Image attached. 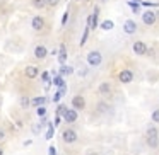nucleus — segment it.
Here are the masks:
<instances>
[{
	"mask_svg": "<svg viewBox=\"0 0 159 155\" xmlns=\"http://www.w3.org/2000/svg\"><path fill=\"white\" fill-rule=\"evenodd\" d=\"M87 63H89L91 67H99L101 63H103V55H101V51L93 50V51L87 53Z\"/></svg>",
	"mask_w": 159,
	"mask_h": 155,
	"instance_id": "f257e3e1",
	"label": "nucleus"
},
{
	"mask_svg": "<svg viewBox=\"0 0 159 155\" xmlns=\"http://www.w3.org/2000/svg\"><path fill=\"white\" fill-rule=\"evenodd\" d=\"M147 145L152 148H156L159 145V138H157V128L156 126H151L147 130Z\"/></svg>",
	"mask_w": 159,
	"mask_h": 155,
	"instance_id": "f03ea898",
	"label": "nucleus"
},
{
	"mask_svg": "<svg viewBox=\"0 0 159 155\" xmlns=\"http://www.w3.org/2000/svg\"><path fill=\"white\" fill-rule=\"evenodd\" d=\"M45 24H46V21H45L43 15H34V17L31 19V28H33V31H36V32L43 31V29H45Z\"/></svg>",
	"mask_w": 159,
	"mask_h": 155,
	"instance_id": "7ed1b4c3",
	"label": "nucleus"
},
{
	"mask_svg": "<svg viewBox=\"0 0 159 155\" xmlns=\"http://www.w3.org/2000/svg\"><path fill=\"white\" fill-rule=\"evenodd\" d=\"M156 21H157V14H156L154 11H145L144 14H142V22H144L145 26H154Z\"/></svg>",
	"mask_w": 159,
	"mask_h": 155,
	"instance_id": "20e7f679",
	"label": "nucleus"
},
{
	"mask_svg": "<svg viewBox=\"0 0 159 155\" xmlns=\"http://www.w3.org/2000/svg\"><path fill=\"white\" fill-rule=\"evenodd\" d=\"M132 50H134V53L139 55V56H144V55L149 53V48H147V45H145L144 41H135L134 46H132Z\"/></svg>",
	"mask_w": 159,
	"mask_h": 155,
	"instance_id": "39448f33",
	"label": "nucleus"
},
{
	"mask_svg": "<svg viewBox=\"0 0 159 155\" xmlns=\"http://www.w3.org/2000/svg\"><path fill=\"white\" fill-rule=\"evenodd\" d=\"M118 80H120L121 84H130L134 82V72L128 68H123L120 73H118Z\"/></svg>",
	"mask_w": 159,
	"mask_h": 155,
	"instance_id": "423d86ee",
	"label": "nucleus"
},
{
	"mask_svg": "<svg viewBox=\"0 0 159 155\" xmlns=\"http://www.w3.org/2000/svg\"><path fill=\"white\" fill-rule=\"evenodd\" d=\"M62 140L65 141V143H69V145L70 143H75V141H77V133L72 130V128H67V130L62 133Z\"/></svg>",
	"mask_w": 159,
	"mask_h": 155,
	"instance_id": "0eeeda50",
	"label": "nucleus"
},
{
	"mask_svg": "<svg viewBox=\"0 0 159 155\" xmlns=\"http://www.w3.org/2000/svg\"><path fill=\"white\" fill-rule=\"evenodd\" d=\"M33 55H34L36 60H45L46 56H48V48H46L45 45H36Z\"/></svg>",
	"mask_w": 159,
	"mask_h": 155,
	"instance_id": "6e6552de",
	"label": "nucleus"
},
{
	"mask_svg": "<svg viewBox=\"0 0 159 155\" xmlns=\"http://www.w3.org/2000/svg\"><path fill=\"white\" fill-rule=\"evenodd\" d=\"M123 31L127 32V34H135V32H137V22L132 21V19H127V21L123 22Z\"/></svg>",
	"mask_w": 159,
	"mask_h": 155,
	"instance_id": "1a4fd4ad",
	"label": "nucleus"
},
{
	"mask_svg": "<svg viewBox=\"0 0 159 155\" xmlns=\"http://www.w3.org/2000/svg\"><path fill=\"white\" fill-rule=\"evenodd\" d=\"M72 107L77 111H82L84 107H86V99H84L82 96H74L72 97Z\"/></svg>",
	"mask_w": 159,
	"mask_h": 155,
	"instance_id": "9d476101",
	"label": "nucleus"
},
{
	"mask_svg": "<svg viewBox=\"0 0 159 155\" xmlns=\"http://www.w3.org/2000/svg\"><path fill=\"white\" fill-rule=\"evenodd\" d=\"M24 75L28 77V79H36V77L39 75V68L36 65H28L24 68Z\"/></svg>",
	"mask_w": 159,
	"mask_h": 155,
	"instance_id": "9b49d317",
	"label": "nucleus"
},
{
	"mask_svg": "<svg viewBox=\"0 0 159 155\" xmlns=\"http://www.w3.org/2000/svg\"><path fill=\"white\" fill-rule=\"evenodd\" d=\"M63 119H65V123H75L77 121V109H67L65 111V114H63Z\"/></svg>",
	"mask_w": 159,
	"mask_h": 155,
	"instance_id": "f8f14e48",
	"label": "nucleus"
},
{
	"mask_svg": "<svg viewBox=\"0 0 159 155\" xmlns=\"http://www.w3.org/2000/svg\"><path fill=\"white\" fill-rule=\"evenodd\" d=\"M58 62L62 65H65V62H67V46L65 45H60V48H58Z\"/></svg>",
	"mask_w": 159,
	"mask_h": 155,
	"instance_id": "ddd939ff",
	"label": "nucleus"
},
{
	"mask_svg": "<svg viewBox=\"0 0 159 155\" xmlns=\"http://www.w3.org/2000/svg\"><path fill=\"white\" fill-rule=\"evenodd\" d=\"M98 17H99V7H96V9H94V12L89 15V19H91V29H96L98 28Z\"/></svg>",
	"mask_w": 159,
	"mask_h": 155,
	"instance_id": "4468645a",
	"label": "nucleus"
},
{
	"mask_svg": "<svg viewBox=\"0 0 159 155\" xmlns=\"http://www.w3.org/2000/svg\"><path fill=\"white\" fill-rule=\"evenodd\" d=\"M98 90H99V94L106 96V94L111 92V84H110V82H103V84L99 85V89H98Z\"/></svg>",
	"mask_w": 159,
	"mask_h": 155,
	"instance_id": "2eb2a0df",
	"label": "nucleus"
},
{
	"mask_svg": "<svg viewBox=\"0 0 159 155\" xmlns=\"http://www.w3.org/2000/svg\"><path fill=\"white\" fill-rule=\"evenodd\" d=\"M31 4H33V7L34 9H45V7H48V4H46V0H31Z\"/></svg>",
	"mask_w": 159,
	"mask_h": 155,
	"instance_id": "dca6fc26",
	"label": "nucleus"
},
{
	"mask_svg": "<svg viewBox=\"0 0 159 155\" xmlns=\"http://www.w3.org/2000/svg\"><path fill=\"white\" fill-rule=\"evenodd\" d=\"M113 28H115V24H113V21H110V19H106V21L101 22V29H103V31H111Z\"/></svg>",
	"mask_w": 159,
	"mask_h": 155,
	"instance_id": "f3484780",
	"label": "nucleus"
},
{
	"mask_svg": "<svg viewBox=\"0 0 159 155\" xmlns=\"http://www.w3.org/2000/svg\"><path fill=\"white\" fill-rule=\"evenodd\" d=\"M53 85H55V87H63V85H65L62 73H60V75H55V77H53Z\"/></svg>",
	"mask_w": 159,
	"mask_h": 155,
	"instance_id": "a211bd4d",
	"label": "nucleus"
},
{
	"mask_svg": "<svg viewBox=\"0 0 159 155\" xmlns=\"http://www.w3.org/2000/svg\"><path fill=\"white\" fill-rule=\"evenodd\" d=\"M45 102H46V97H34V99L31 101V104L33 106H36V107H39V106H45Z\"/></svg>",
	"mask_w": 159,
	"mask_h": 155,
	"instance_id": "6ab92c4d",
	"label": "nucleus"
},
{
	"mask_svg": "<svg viewBox=\"0 0 159 155\" xmlns=\"http://www.w3.org/2000/svg\"><path fill=\"white\" fill-rule=\"evenodd\" d=\"M60 73H62V75H72L74 68H72V67H69V65H62V67H60Z\"/></svg>",
	"mask_w": 159,
	"mask_h": 155,
	"instance_id": "aec40b11",
	"label": "nucleus"
},
{
	"mask_svg": "<svg viewBox=\"0 0 159 155\" xmlns=\"http://www.w3.org/2000/svg\"><path fill=\"white\" fill-rule=\"evenodd\" d=\"M19 102H21V107H22V109H28V107L31 106V99H29L28 96H22Z\"/></svg>",
	"mask_w": 159,
	"mask_h": 155,
	"instance_id": "412c9836",
	"label": "nucleus"
},
{
	"mask_svg": "<svg viewBox=\"0 0 159 155\" xmlns=\"http://www.w3.org/2000/svg\"><path fill=\"white\" fill-rule=\"evenodd\" d=\"M89 31H91V26H89V24H86V29H84V34H82V38H80V46H84V45H86L87 36H89Z\"/></svg>",
	"mask_w": 159,
	"mask_h": 155,
	"instance_id": "4be33fe9",
	"label": "nucleus"
},
{
	"mask_svg": "<svg viewBox=\"0 0 159 155\" xmlns=\"http://www.w3.org/2000/svg\"><path fill=\"white\" fill-rule=\"evenodd\" d=\"M65 111H67V106H63V104H60V106L57 107V114H58V116H63Z\"/></svg>",
	"mask_w": 159,
	"mask_h": 155,
	"instance_id": "5701e85b",
	"label": "nucleus"
},
{
	"mask_svg": "<svg viewBox=\"0 0 159 155\" xmlns=\"http://www.w3.org/2000/svg\"><path fill=\"white\" fill-rule=\"evenodd\" d=\"M36 114H38L39 118H41V116H45V114H46V107H45V106H39L38 109H36Z\"/></svg>",
	"mask_w": 159,
	"mask_h": 155,
	"instance_id": "b1692460",
	"label": "nucleus"
},
{
	"mask_svg": "<svg viewBox=\"0 0 159 155\" xmlns=\"http://www.w3.org/2000/svg\"><path fill=\"white\" fill-rule=\"evenodd\" d=\"M152 121H154V123H159V109H156L154 113H152Z\"/></svg>",
	"mask_w": 159,
	"mask_h": 155,
	"instance_id": "393cba45",
	"label": "nucleus"
},
{
	"mask_svg": "<svg viewBox=\"0 0 159 155\" xmlns=\"http://www.w3.org/2000/svg\"><path fill=\"white\" fill-rule=\"evenodd\" d=\"M63 94H62V90H58V92H55V96H53V102H58L60 101V97H62Z\"/></svg>",
	"mask_w": 159,
	"mask_h": 155,
	"instance_id": "a878e982",
	"label": "nucleus"
},
{
	"mask_svg": "<svg viewBox=\"0 0 159 155\" xmlns=\"http://www.w3.org/2000/svg\"><path fill=\"white\" fill-rule=\"evenodd\" d=\"M46 4H48V7H57L58 5V0H46Z\"/></svg>",
	"mask_w": 159,
	"mask_h": 155,
	"instance_id": "bb28decb",
	"label": "nucleus"
},
{
	"mask_svg": "<svg viewBox=\"0 0 159 155\" xmlns=\"http://www.w3.org/2000/svg\"><path fill=\"white\" fill-rule=\"evenodd\" d=\"M53 136V124H50V128H48V133H46V138H52Z\"/></svg>",
	"mask_w": 159,
	"mask_h": 155,
	"instance_id": "cd10ccee",
	"label": "nucleus"
},
{
	"mask_svg": "<svg viewBox=\"0 0 159 155\" xmlns=\"http://www.w3.org/2000/svg\"><path fill=\"white\" fill-rule=\"evenodd\" d=\"M41 77H43V80H45V82H46V85H48V84H50V77H48V73L45 72V73H43Z\"/></svg>",
	"mask_w": 159,
	"mask_h": 155,
	"instance_id": "c85d7f7f",
	"label": "nucleus"
},
{
	"mask_svg": "<svg viewBox=\"0 0 159 155\" xmlns=\"http://www.w3.org/2000/svg\"><path fill=\"white\" fill-rule=\"evenodd\" d=\"M67 19H69V12H65V14H63V17H62V26H65Z\"/></svg>",
	"mask_w": 159,
	"mask_h": 155,
	"instance_id": "c756f323",
	"label": "nucleus"
},
{
	"mask_svg": "<svg viewBox=\"0 0 159 155\" xmlns=\"http://www.w3.org/2000/svg\"><path fill=\"white\" fill-rule=\"evenodd\" d=\"M4 140H5V130L0 128V141H4Z\"/></svg>",
	"mask_w": 159,
	"mask_h": 155,
	"instance_id": "7c9ffc66",
	"label": "nucleus"
},
{
	"mask_svg": "<svg viewBox=\"0 0 159 155\" xmlns=\"http://www.w3.org/2000/svg\"><path fill=\"white\" fill-rule=\"evenodd\" d=\"M48 150H50V155H57V148L55 147H50Z\"/></svg>",
	"mask_w": 159,
	"mask_h": 155,
	"instance_id": "2f4dec72",
	"label": "nucleus"
},
{
	"mask_svg": "<svg viewBox=\"0 0 159 155\" xmlns=\"http://www.w3.org/2000/svg\"><path fill=\"white\" fill-rule=\"evenodd\" d=\"M130 2H137V4H142V0H130Z\"/></svg>",
	"mask_w": 159,
	"mask_h": 155,
	"instance_id": "473e14b6",
	"label": "nucleus"
},
{
	"mask_svg": "<svg viewBox=\"0 0 159 155\" xmlns=\"http://www.w3.org/2000/svg\"><path fill=\"white\" fill-rule=\"evenodd\" d=\"M0 155H4V148L0 147Z\"/></svg>",
	"mask_w": 159,
	"mask_h": 155,
	"instance_id": "72a5a7b5",
	"label": "nucleus"
},
{
	"mask_svg": "<svg viewBox=\"0 0 159 155\" xmlns=\"http://www.w3.org/2000/svg\"><path fill=\"white\" fill-rule=\"evenodd\" d=\"M87 155H98V153H94V152H89V153H87Z\"/></svg>",
	"mask_w": 159,
	"mask_h": 155,
	"instance_id": "f704fd0d",
	"label": "nucleus"
}]
</instances>
